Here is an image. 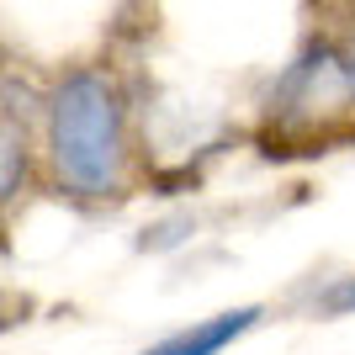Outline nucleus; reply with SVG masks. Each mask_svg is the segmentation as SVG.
Segmentation results:
<instances>
[{
    "instance_id": "2",
    "label": "nucleus",
    "mask_w": 355,
    "mask_h": 355,
    "mask_svg": "<svg viewBox=\"0 0 355 355\" xmlns=\"http://www.w3.org/2000/svg\"><path fill=\"white\" fill-rule=\"evenodd\" d=\"M350 101H355V85H350L345 53L318 43L270 90V133L282 144H297V154H308V144H324L329 128L345 122V106Z\"/></svg>"
},
{
    "instance_id": "1",
    "label": "nucleus",
    "mask_w": 355,
    "mask_h": 355,
    "mask_svg": "<svg viewBox=\"0 0 355 355\" xmlns=\"http://www.w3.org/2000/svg\"><path fill=\"white\" fill-rule=\"evenodd\" d=\"M53 170L74 196H117L128 170V112L101 69H74L48 101Z\"/></svg>"
},
{
    "instance_id": "6",
    "label": "nucleus",
    "mask_w": 355,
    "mask_h": 355,
    "mask_svg": "<svg viewBox=\"0 0 355 355\" xmlns=\"http://www.w3.org/2000/svg\"><path fill=\"white\" fill-rule=\"evenodd\" d=\"M37 313V302H32V292H21V286H0V334H11V329H21Z\"/></svg>"
},
{
    "instance_id": "7",
    "label": "nucleus",
    "mask_w": 355,
    "mask_h": 355,
    "mask_svg": "<svg viewBox=\"0 0 355 355\" xmlns=\"http://www.w3.org/2000/svg\"><path fill=\"white\" fill-rule=\"evenodd\" d=\"M345 64H350V85H355V53H350V59H345Z\"/></svg>"
},
{
    "instance_id": "3",
    "label": "nucleus",
    "mask_w": 355,
    "mask_h": 355,
    "mask_svg": "<svg viewBox=\"0 0 355 355\" xmlns=\"http://www.w3.org/2000/svg\"><path fill=\"white\" fill-rule=\"evenodd\" d=\"M254 324H260V308H228V313H212V318H196V324L164 334V340L148 345L144 355H218L234 340H244Z\"/></svg>"
},
{
    "instance_id": "5",
    "label": "nucleus",
    "mask_w": 355,
    "mask_h": 355,
    "mask_svg": "<svg viewBox=\"0 0 355 355\" xmlns=\"http://www.w3.org/2000/svg\"><path fill=\"white\" fill-rule=\"evenodd\" d=\"M313 313H324V318H355V276H340L334 286L313 297Z\"/></svg>"
},
{
    "instance_id": "4",
    "label": "nucleus",
    "mask_w": 355,
    "mask_h": 355,
    "mask_svg": "<svg viewBox=\"0 0 355 355\" xmlns=\"http://www.w3.org/2000/svg\"><path fill=\"white\" fill-rule=\"evenodd\" d=\"M27 180V138L16 122L0 117V207H11V196Z\"/></svg>"
}]
</instances>
